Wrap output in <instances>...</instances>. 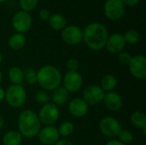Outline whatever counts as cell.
Here are the masks:
<instances>
[{"mask_svg":"<svg viewBox=\"0 0 146 145\" xmlns=\"http://www.w3.org/2000/svg\"><path fill=\"white\" fill-rule=\"evenodd\" d=\"M109 34L106 27L98 22L89 24L83 31V39L92 50H101L105 47Z\"/></svg>","mask_w":146,"mask_h":145,"instance_id":"6da1fadb","label":"cell"},{"mask_svg":"<svg viewBox=\"0 0 146 145\" xmlns=\"http://www.w3.org/2000/svg\"><path fill=\"white\" fill-rule=\"evenodd\" d=\"M17 123L19 132L25 138H31L36 137L41 129V122L38 115L31 109L21 111L19 115Z\"/></svg>","mask_w":146,"mask_h":145,"instance_id":"7a4b0ae2","label":"cell"},{"mask_svg":"<svg viewBox=\"0 0 146 145\" xmlns=\"http://www.w3.org/2000/svg\"><path fill=\"white\" fill-rule=\"evenodd\" d=\"M62 74L58 68L51 65H44L37 72V83L43 90L54 91L60 86Z\"/></svg>","mask_w":146,"mask_h":145,"instance_id":"3957f363","label":"cell"},{"mask_svg":"<svg viewBox=\"0 0 146 145\" xmlns=\"http://www.w3.org/2000/svg\"><path fill=\"white\" fill-rule=\"evenodd\" d=\"M4 99L9 106L18 109L25 104L27 101V92L21 85H11L5 91Z\"/></svg>","mask_w":146,"mask_h":145,"instance_id":"277c9868","label":"cell"},{"mask_svg":"<svg viewBox=\"0 0 146 145\" xmlns=\"http://www.w3.org/2000/svg\"><path fill=\"white\" fill-rule=\"evenodd\" d=\"M38 116L41 124L45 126H52L58 121L60 111L57 106L52 103H48L44 105H42Z\"/></svg>","mask_w":146,"mask_h":145,"instance_id":"5b68a950","label":"cell"},{"mask_svg":"<svg viewBox=\"0 0 146 145\" xmlns=\"http://www.w3.org/2000/svg\"><path fill=\"white\" fill-rule=\"evenodd\" d=\"M98 128L102 134L108 138H116L122 130L120 121L110 116L103 118L98 124Z\"/></svg>","mask_w":146,"mask_h":145,"instance_id":"8992f818","label":"cell"},{"mask_svg":"<svg viewBox=\"0 0 146 145\" xmlns=\"http://www.w3.org/2000/svg\"><path fill=\"white\" fill-rule=\"evenodd\" d=\"M104 14L111 21L120 20L125 13V5L122 0H107L104 7Z\"/></svg>","mask_w":146,"mask_h":145,"instance_id":"52a82bcc","label":"cell"},{"mask_svg":"<svg viewBox=\"0 0 146 145\" xmlns=\"http://www.w3.org/2000/svg\"><path fill=\"white\" fill-rule=\"evenodd\" d=\"M104 94L105 92L99 85H92L83 91V99L88 105L96 106L103 103Z\"/></svg>","mask_w":146,"mask_h":145,"instance_id":"ba28073f","label":"cell"},{"mask_svg":"<svg viewBox=\"0 0 146 145\" xmlns=\"http://www.w3.org/2000/svg\"><path fill=\"white\" fill-rule=\"evenodd\" d=\"M12 26L14 29L20 33L27 32L32 26L31 15L23 10L16 12L12 19Z\"/></svg>","mask_w":146,"mask_h":145,"instance_id":"9c48e42d","label":"cell"},{"mask_svg":"<svg viewBox=\"0 0 146 145\" xmlns=\"http://www.w3.org/2000/svg\"><path fill=\"white\" fill-rule=\"evenodd\" d=\"M130 73L138 79L146 78V58L143 55H136L132 57L128 65Z\"/></svg>","mask_w":146,"mask_h":145,"instance_id":"30bf717a","label":"cell"},{"mask_svg":"<svg viewBox=\"0 0 146 145\" xmlns=\"http://www.w3.org/2000/svg\"><path fill=\"white\" fill-rule=\"evenodd\" d=\"M63 87L68 91V92H77L79 90L81 89L83 85V77L82 75L78 72H69L65 74L63 79Z\"/></svg>","mask_w":146,"mask_h":145,"instance_id":"8fae6325","label":"cell"},{"mask_svg":"<svg viewBox=\"0 0 146 145\" xmlns=\"http://www.w3.org/2000/svg\"><path fill=\"white\" fill-rule=\"evenodd\" d=\"M62 39L69 45H76L83 39V31L77 26H68L62 30Z\"/></svg>","mask_w":146,"mask_h":145,"instance_id":"7c38bea8","label":"cell"},{"mask_svg":"<svg viewBox=\"0 0 146 145\" xmlns=\"http://www.w3.org/2000/svg\"><path fill=\"white\" fill-rule=\"evenodd\" d=\"M38 136L41 144L44 145L55 144L60 138L57 128L53 126H45L41 128Z\"/></svg>","mask_w":146,"mask_h":145,"instance_id":"4fadbf2b","label":"cell"},{"mask_svg":"<svg viewBox=\"0 0 146 145\" xmlns=\"http://www.w3.org/2000/svg\"><path fill=\"white\" fill-rule=\"evenodd\" d=\"M105 46L109 52L112 54H119L124 50L126 46V41L122 34L114 33L108 37Z\"/></svg>","mask_w":146,"mask_h":145,"instance_id":"5bb4252c","label":"cell"},{"mask_svg":"<svg viewBox=\"0 0 146 145\" xmlns=\"http://www.w3.org/2000/svg\"><path fill=\"white\" fill-rule=\"evenodd\" d=\"M103 103L104 106L110 111L116 112L119 111L123 105V101L121 97L115 91H109L104 94Z\"/></svg>","mask_w":146,"mask_h":145,"instance_id":"9a60e30c","label":"cell"},{"mask_svg":"<svg viewBox=\"0 0 146 145\" xmlns=\"http://www.w3.org/2000/svg\"><path fill=\"white\" fill-rule=\"evenodd\" d=\"M68 112L74 117H83L89 110V105L83 98H74L68 103Z\"/></svg>","mask_w":146,"mask_h":145,"instance_id":"2e32d148","label":"cell"},{"mask_svg":"<svg viewBox=\"0 0 146 145\" xmlns=\"http://www.w3.org/2000/svg\"><path fill=\"white\" fill-rule=\"evenodd\" d=\"M68 91L62 86V87H57L53 91V93L51 95V101L52 103L56 106H62L64 105L68 99Z\"/></svg>","mask_w":146,"mask_h":145,"instance_id":"e0dca14e","label":"cell"},{"mask_svg":"<svg viewBox=\"0 0 146 145\" xmlns=\"http://www.w3.org/2000/svg\"><path fill=\"white\" fill-rule=\"evenodd\" d=\"M49 25L53 30L62 31L66 27L67 21L66 18L61 14H54L50 15L49 18Z\"/></svg>","mask_w":146,"mask_h":145,"instance_id":"ac0fdd59","label":"cell"},{"mask_svg":"<svg viewBox=\"0 0 146 145\" xmlns=\"http://www.w3.org/2000/svg\"><path fill=\"white\" fill-rule=\"evenodd\" d=\"M8 44L13 50H19L22 49L26 44V36L24 33L16 32L9 38Z\"/></svg>","mask_w":146,"mask_h":145,"instance_id":"d6986e66","label":"cell"},{"mask_svg":"<svg viewBox=\"0 0 146 145\" xmlns=\"http://www.w3.org/2000/svg\"><path fill=\"white\" fill-rule=\"evenodd\" d=\"M3 145H21L22 142V136L19 132L9 131L3 137Z\"/></svg>","mask_w":146,"mask_h":145,"instance_id":"ffe728a7","label":"cell"},{"mask_svg":"<svg viewBox=\"0 0 146 145\" xmlns=\"http://www.w3.org/2000/svg\"><path fill=\"white\" fill-rule=\"evenodd\" d=\"M8 77L13 85H21L24 80L23 70L17 66H14L9 68L8 72Z\"/></svg>","mask_w":146,"mask_h":145,"instance_id":"44dd1931","label":"cell"},{"mask_svg":"<svg viewBox=\"0 0 146 145\" xmlns=\"http://www.w3.org/2000/svg\"><path fill=\"white\" fill-rule=\"evenodd\" d=\"M117 85V79L114 74H106L101 80V88L105 92L112 91Z\"/></svg>","mask_w":146,"mask_h":145,"instance_id":"7402d4cb","label":"cell"},{"mask_svg":"<svg viewBox=\"0 0 146 145\" xmlns=\"http://www.w3.org/2000/svg\"><path fill=\"white\" fill-rule=\"evenodd\" d=\"M130 121L137 128L144 129L146 128V116L141 111H135L131 115Z\"/></svg>","mask_w":146,"mask_h":145,"instance_id":"603a6c76","label":"cell"},{"mask_svg":"<svg viewBox=\"0 0 146 145\" xmlns=\"http://www.w3.org/2000/svg\"><path fill=\"white\" fill-rule=\"evenodd\" d=\"M57 130H58V132H59L60 136L68 137L74 132V126L71 121H64L59 126V128Z\"/></svg>","mask_w":146,"mask_h":145,"instance_id":"cb8c5ba5","label":"cell"},{"mask_svg":"<svg viewBox=\"0 0 146 145\" xmlns=\"http://www.w3.org/2000/svg\"><path fill=\"white\" fill-rule=\"evenodd\" d=\"M123 37H124L126 43H128L131 44L138 43L139 40V38H140L139 32L134 29H130V30L127 31L125 32V34L123 35Z\"/></svg>","mask_w":146,"mask_h":145,"instance_id":"d4e9b609","label":"cell"},{"mask_svg":"<svg viewBox=\"0 0 146 145\" xmlns=\"http://www.w3.org/2000/svg\"><path fill=\"white\" fill-rule=\"evenodd\" d=\"M24 80L28 85H35L37 83V72L33 68H27L24 72Z\"/></svg>","mask_w":146,"mask_h":145,"instance_id":"484cf974","label":"cell"},{"mask_svg":"<svg viewBox=\"0 0 146 145\" xmlns=\"http://www.w3.org/2000/svg\"><path fill=\"white\" fill-rule=\"evenodd\" d=\"M34 99H35L36 103H38V104L44 105V104L50 103V97L45 91H38L35 93Z\"/></svg>","mask_w":146,"mask_h":145,"instance_id":"4316f807","label":"cell"},{"mask_svg":"<svg viewBox=\"0 0 146 145\" xmlns=\"http://www.w3.org/2000/svg\"><path fill=\"white\" fill-rule=\"evenodd\" d=\"M118 140L120 142H121L122 144H130L133 142V133L128 131V130H121L120 132V133L118 134Z\"/></svg>","mask_w":146,"mask_h":145,"instance_id":"83f0119b","label":"cell"},{"mask_svg":"<svg viewBox=\"0 0 146 145\" xmlns=\"http://www.w3.org/2000/svg\"><path fill=\"white\" fill-rule=\"evenodd\" d=\"M38 0H20V5L23 11L28 12L33 10L37 4Z\"/></svg>","mask_w":146,"mask_h":145,"instance_id":"f1b7e54d","label":"cell"},{"mask_svg":"<svg viewBox=\"0 0 146 145\" xmlns=\"http://www.w3.org/2000/svg\"><path fill=\"white\" fill-rule=\"evenodd\" d=\"M79 67H80L79 61L75 58H70L66 62V68H67L68 71H69V72L78 71Z\"/></svg>","mask_w":146,"mask_h":145,"instance_id":"f546056e","label":"cell"},{"mask_svg":"<svg viewBox=\"0 0 146 145\" xmlns=\"http://www.w3.org/2000/svg\"><path fill=\"white\" fill-rule=\"evenodd\" d=\"M132 57L133 56L127 52H121L118 54V61L121 65L128 66L131 62Z\"/></svg>","mask_w":146,"mask_h":145,"instance_id":"4dcf8cb0","label":"cell"},{"mask_svg":"<svg viewBox=\"0 0 146 145\" xmlns=\"http://www.w3.org/2000/svg\"><path fill=\"white\" fill-rule=\"evenodd\" d=\"M50 16V13L49 9H41V10L39 11V17H40L41 20H43V21H47V20H49Z\"/></svg>","mask_w":146,"mask_h":145,"instance_id":"1f68e13d","label":"cell"},{"mask_svg":"<svg viewBox=\"0 0 146 145\" xmlns=\"http://www.w3.org/2000/svg\"><path fill=\"white\" fill-rule=\"evenodd\" d=\"M140 0H122L124 5H127V6H136L139 3Z\"/></svg>","mask_w":146,"mask_h":145,"instance_id":"d6a6232c","label":"cell"},{"mask_svg":"<svg viewBox=\"0 0 146 145\" xmlns=\"http://www.w3.org/2000/svg\"><path fill=\"white\" fill-rule=\"evenodd\" d=\"M53 145H74V144L67 139H62V140H58L55 144Z\"/></svg>","mask_w":146,"mask_h":145,"instance_id":"836d02e7","label":"cell"},{"mask_svg":"<svg viewBox=\"0 0 146 145\" xmlns=\"http://www.w3.org/2000/svg\"><path fill=\"white\" fill-rule=\"evenodd\" d=\"M106 145H125L124 144H122L121 142H120L118 139H111L110 140Z\"/></svg>","mask_w":146,"mask_h":145,"instance_id":"e575fe53","label":"cell"},{"mask_svg":"<svg viewBox=\"0 0 146 145\" xmlns=\"http://www.w3.org/2000/svg\"><path fill=\"white\" fill-rule=\"evenodd\" d=\"M4 97H5V91L2 87H0V100H3Z\"/></svg>","mask_w":146,"mask_h":145,"instance_id":"d590c367","label":"cell"},{"mask_svg":"<svg viewBox=\"0 0 146 145\" xmlns=\"http://www.w3.org/2000/svg\"><path fill=\"white\" fill-rule=\"evenodd\" d=\"M3 125H4V120H3V118L0 115V129L3 128Z\"/></svg>","mask_w":146,"mask_h":145,"instance_id":"8d00e7d4","label":"cell"},{"mask_svg":"<svg viewBox=\"0 0 146 145\" xmlns=\"http://www.w3.org/2000/svg\"><path fill=\"white\" fill-rule=\"evenodd\" d=\"M2 80H3V74H2V72L0 71V84L2 83Z\"/></svg>","mask_w":146,"mask_h":145,"instance_id":"74e56055","label":"cell"},{"mask_svg":"<svg viewBox=\"0 0 146 145\" xmlns=\"http://www.w3.org/2000/svg\"><path fill=\"white\" fill-rule=\"evenodd\" d=\"M2 62H3V56H2V54H1V52H0V64H1Z\"/></svg>","mask_w":146,"mask_h":145,"instance_id":"f35d334b","label":"cell"},{"mask_svg":"<svg viewBox=\"0 0 146 145\" xmlns=\"http://www.w3.org/2000/svg\"><path fill=\"white\" fill-rule=\"evenodd\" d=\"M7 0H0V3H3V2H6Z\"/></svg>","mask_w":146,"mask_h":145,"instance_id":"ab89813d","label":"cell"}]
</instances>
